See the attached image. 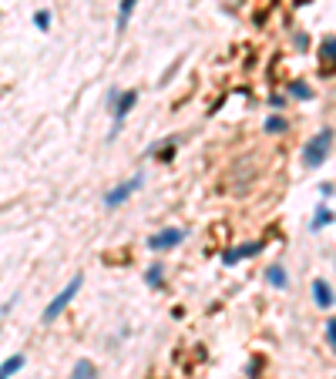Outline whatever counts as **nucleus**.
<instances>
[{
	"label": "nucleus",
	"mask_w": 336,
	"mask_h": 379,
	"mask_svg": "<svg viewBox=\"0 0 336 379\" xmlns=\"http://www.w3.org/2000/svg\"><path fill=\"white\" fill-rule=\"evenodd\" d=\"M330 148H333V131H330V128H323L316 138H310L306 152H303V162L310 164V168H320V164L330 158Z\"/></svg>",
	"instance_id": "f257e3e1"
},
{
	"label": "nucleus",
	"mask_w": 336,
	"mask_h": 379,
	"mask_svg": "<svg viewBox=\"0 0 336 379\" xmlns=\"http://www.w3.org/2000/svg\"><path fill=\"white\" fill-rule=\"evenodd\" d=\"M81 282H84V278H81V276H74V278H71V282H67V285H65V289H61V292H57V295H54V302L47 305V309H44V319H47V322H54V319H57V316H61V312H65V305L71 302L74 295H78Z\"/></svg>",
	"instance_id": "f03ea898"
},
{
	"label": "nucleus",
	"mask_w": 336,
	"mask_h": 379,
	"mask_svg": "<svg viewBox=\"0 0 336 379\" xmlns=\"http://www.w3.org/2000/svg\"><path fill=\"white\" fill-rule=\"evenodd\" d=\"M181 239H185L181 228H162V232H155V235L148 239V249H152V252H165V249H175Z\"/></svg>",
	"instance_id": "7ed1b4c3"
},
{
	"label": "nucleus",
	"mask_w": 336,
	"mask_h": 379,
	"mask_svg": "<svg viewBox=\"0 0 336 379\" xmlns=\"http://www.w3.org/2000/svg\"><path fill=\"white\" fill-rule=\"evenodd\" d=\"M259 249H262V242H246V245H239V249L222 252V262H225V266H235V262H242L249 255H259Z\"/></svg>",
	"instance_id": "20e7f679"
},
{
	"label": "nucleus",
	"mask_w": 336,
	"mask_h": 379,
	"mask_svg": "<svg viewBox=\"0 0 336 379\" xmlns=\"http://www.w3.org/2000/svg\"><path fill=\"white\" fill-rule=\"evenodd\" d=\"M138 185H142V175H135L131 181L118 185L115 191H108V195H104V205H108V208H115V205H118V202H125V198H128V195H131L135 188H138Z\"/></svg>",
	"instance_id": "39448f33"
},
{
	"label": "nucleus",
	"mask_w": 336,
	"mask_h": 379,
	"mask_svg": "<svg viewBox=\"0 0 336 379\" xmlns=\"http://www.w3.org/2000/svg\"><path fill=\"white\" fill-rule=\"evenodd\" d=\"M313 295H316V305H320V309H330V305H333V289H330L326 278H316V282H313Z\"/></svg>",
	"instance_id": "423d86ee"
},
{
	"label": "nucleus",
	"mask_w": 336,
	"mask_h": 379,
	"mask_svg": "<svg viewBox=\"0 0 336 379\" xmlns=\"http://www.w3.org/2000/svg\"><path fill=\"white\" fill-rule=\"evenodd\" d=\"M135 101H138V91H125V94L118 98V104H115V125H121V121H125V114L135 108Z\"/></svg>",
	"instance_id": "0eeeda50"
},
{
	"label": "nucleus",
	"mask_w": 336,
	"mask_h": 379,
	"mask_svg": "<svg viewBox=\"0 0 336 379\" xmlns=\"http://www.w3.org/2000/svg\"><path fill=\"white\" fill-rule=\"evenodd\" d=\"M135 7H138V0H121V4H118V17H115V27H118V30H125V27H128L131 11H135Z\"/></svg>",
	"instance_id": "6e6552de"
},
{
	"label": "nucleus",
	"mask_w": 336,
	"mask_h": 379,
	"mask_svg": "<svg viewBox=\"0 0 336 379\" xmlns=\"http://www.w3.org/2000/svg\"><path fill=\"white\" fill-rule=\"evenodd\" d=\"M266 282H269L272 289H286V282H289V278H286V268L269 266L266 268Z\"/></svg>",
	"instance_id": "1a4fd4ad"
},
{
	"label": "nucleus",
	"mask_w": 336,
	"mask_h": 379,
	"mask_svg": "<svg viewBox=\"0 0 336 379\" xmlns=\"http://www.w3.org/2000/svg\"><path fill=\"white\" fill-rule=\"evenodd\" d=\"M71 379H94V363L81 359L78 366H74V373H71Z\"/></svg>",
	"instance_id": "9d476101"
},
{
	"label": "nucleus",
	"mask_w": 336,
	"mask_h": 379,
	"mask_svg": "<svg viewBox=\"0 0 336 379\" xmlns=\"http://www.w3.org/2000/svg\"><path fill=\"white\" fill-rule=\"evenodd\" d=\"M21 366H24V356H13V359H7V363H4V369H0V379H11Z\"/></svg>",
	"instance_id": "9b49d317"
},
{
	"label": "nucleus",
	"mask_w": 336,
	"mask_h": 379,
	"mask_svg": "<svg viewBox=\"0 0 336 379\" xmlns=\"http://www.w3.org/2000/svg\"><path fill=\"white\" fill-rule=\"evenodd\" d=\"M320 54H323L326 61H336V38H326L323 47H320Z\"/></svg>",
	"instance_id": "f8f14e48"
},
{
	"label": "nucleus",
	"mask_w": 336,
	"mask_h": 379,
	"mask_svg": "<svg viewBox=\"0 0 336 379\" xmlns=\"http://www.w3.org/2000/svg\"><path fill=\"white\" fill-rule=\"evenodd\" d=\"M34 24H38L40 30H47V27H51V11H38L34 13Z\"/></svg>",
	"instance_id": "ddd939ff"
},
{
	"label": "nucleus",
	"mask_w": 336,
	"mask_h": 379,
	"mask_svg": "<svg viewBox=\"0 0 336 379\" xmlns=\"http://www.w3.org/2000/svg\"><path fill=\"white\" fill-rule=\"evenodd\" d=\"M326 339H330V346H333V353H336V319L326 322Z\"/></svg>",
	"instance_id": "4468645a"
},
{
	"label": "nucleus",
	"mask_w": 336,
	"mask_h": 379,
	"mask_svg": "<svg viewBox=\"0 0 336 379\" xmlns=\"http://www.w3.org/2000/svg\"><path fill=\"white\" fill-rule=\"evenodd\" d=\"M266 131H286V121L283 118H269V121H266Z\"/></svg>",
	"instance_id": "2eb2a0df"
},
{
	"label": "nucleus",
	"mask_w": 336,
	"mask_h": 379,
	"mask_svg": "<svg viewBox=\"0 0 336 379\" xmlns=\"http://www.w3.org/2000/svg\"><path fill=\"white\" fill-rule=\"evenodd\" d=\"M330 218H333V215H330L326 208H320V212H316V222H313V228H323L326 222H330Z\"/></svg>",
	"instance_id": "dca6fc26"
},
{
	"label": "nucleus",
	"mask_w": 336,
	"mask_h": 379,
	"mask_svg": "<svg viewBox=\"0 0 336 379\" xmlns=\"http://www.w3.org/2000/svg\"><path fill=\"white\" fill-rule=\"evenodd\" d=\"M148 282H152V285H162V268H148Z\"/></svg>",
	"instance_id": "f3484780"
},
{
	"label": "nucleus",
	"mask_w": 336,
	"mask_h": 379,
	"mask_svg": "<svg viewBox=\"0 0 336 379\" xmlns=\"http://www.w3.org/2000/svg\"><path fill=\"white\" fill-rule=\"evenodd\" d=\"M289 91H293V94H296V98H310V91L303 88V84H293V88H289Z\"/></svg>",
	"instance_id": "a211bd4d"
}]
</instances>
